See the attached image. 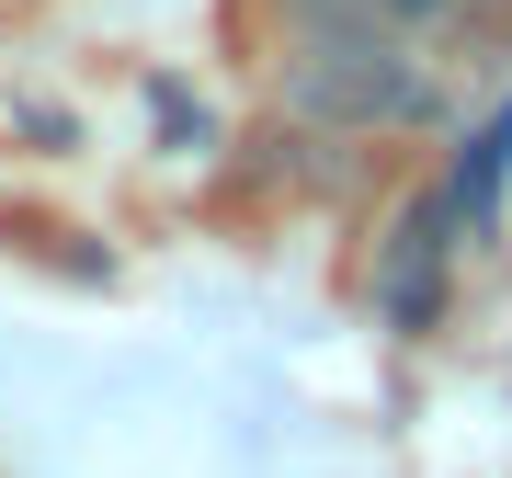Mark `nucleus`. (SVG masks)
<instances>
[{"label": "nucleus", "instance_id": "nucleus-1", "mask_svg": "<svg viewBox=\"0 0 512 478\" xmlns=\"http://www.w3.org/2000/svg\"><path fill=\"white\" fill-rule=\"evenodd\" d=\"M285 103L308 126H387L421 114V69L387 35V0H296V57H285Z\"/></svg>", "mask_w": 512, "mask_h": 478}, {"label": "nucleus", "instance_id": "nucleus-2", "mask_svg": "<svg viewBox=\"0 0 512 478\" xmlns=\"http://www.w3.org/2000/svg\"><path fill=\"white\" fill-rule=\"evenodd\" d=\"M501 171H512V103L490 114V137L467 148V171H456V194H444V205H456V217H490V194H501Z\"/></svg>", "mask_w": 512, "mask_h": 478}, {"label": "nucleus", "instance_id": "nucleus-3", "mask_svg": "<svg viewBox=\"0 0 512 478\" xmlns=\"http://www.w3.org/2000/svg\"><path fill=\"white\" fill-rule=\"evenodd\" d=\"M387 12H444V0H387Z\"/></svg>", "mask_w": 512, "mask_h": 478}]
</instances>
